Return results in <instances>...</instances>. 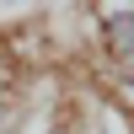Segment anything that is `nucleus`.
<instances>
[{"instance_id":"1","label":"nucleus","mask_w":134,"mask_h":134,"mask_svg":"<svg viewBox=\"0 0 134 134\" xmlns=\"http://www.w3.org/2000/svg\"><path fill=\"white\" fill-rule=\"evenodd\" d=\"M91 32H97V48L113 70H134V0L129 5H97Z\"/></svg>"},{"instance_id":"2","label":"nucleus","mask_w":134,"mask_h":134,"mask_svg":"<svg viewBox=\"0 0 134 134\" xmlns=\"http://www.w3.org/2000/svg\"><path fill=\"white\" fill-rule=\"evenodd\" d=\"M0 134H21V97L11 91L5 75H0Z\"/></svg>"},{"instance_id":"3","label":"nucleus","mask_w":134,"mask_h":134,"mask_svg":"<svg viewBox=\"0 0 134 134\" xmlns=\"http://www.w3.org/2000/svg\"><path fill=\"white\" fill-rule=\"evenodd\" d=\"M113 91H118V102L134 113V70H113Z\"/></svg>"}]
</instances>
